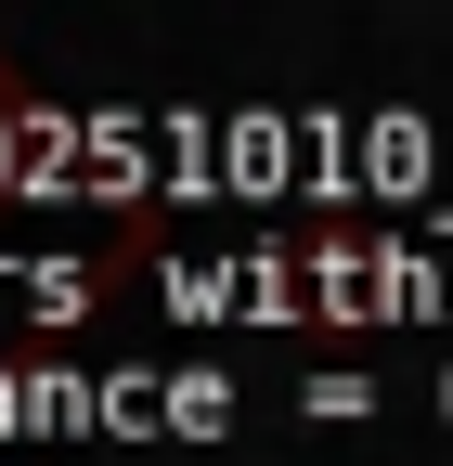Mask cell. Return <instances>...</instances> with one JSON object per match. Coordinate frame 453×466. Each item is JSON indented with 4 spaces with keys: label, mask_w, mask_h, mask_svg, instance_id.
<instances>
[]
</instances>
